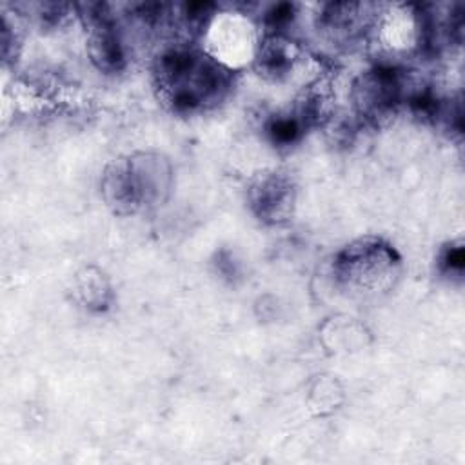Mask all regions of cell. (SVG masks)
Segmentation results:
<instances>
[{"instance_id": "cell-1", "label": "cell", "mask_w": 465, "mask_h": 465, "mask_svg": "<svg viewBox=\"0 0 465 465\" xmlns=\"http://www.w3.org/2000/svg\"><path fill=\"white\" fill-rule=\"evenodd\" d=\"M153 87L162 105L174 114H196L216 107L232 89V69L207 49L169 42L153 60Z\"/></svg>"}, {"instance_id": "cell-8", "label": "cell", "mask_w": 465, "mask_h": 465, "mask_svg": "<svg viewBox=\"0 0 465 465\" xmlns=\"http://www.w3.org/2000/svg\"><path fill=\"white\" fill-rule=\"evenodd\" d=\"M309 127L305 125V122L296 114L294 109L289 111H282V113H274L267 118L263 131L267 140L278 147V149H287L294 143H298L302 140V136L305 134Z\"/></svg>"}, {"instance_id": "cell-2", "label": "cell", "mask_w": 465, "mask_h": 465, "mask_svg": "<svg viewBox=\"0 0 465 465\" xmlns=\"http://www.w3.org/2000/svg\"><path fill=\"white\" fill-rule=\"evenodd\" d=\"M173 185L171 162L160 153L113 160L102 174V196L118 214H134L165 202Z\"/></svg>"}, {"instance_id": "cell-7", "label": "cell", "mask_w": 465, "mask_h": 465, "mask_svg": "<svg viewBox=\"0 0 465 465\" xmlns=\"http://www.w3.org/2000/svg\"><path fill=\"white\" fill-rule=\"evenodd\" d=\"M300 58L302 47L289 33L263 31L252 54V65L265 80L282 82L292 74Z\"/></svg>"}, {"instance_id": "cell-5", "label": "cell", "mask_w": 465, "mask_h": 465, "mask_svg": "<svg viewBox=\"0 0 465 465\" xmlns=\"http://www.w3.org/2000/svg\"><path fill=\"white\" fill-rule=\"evenodd\" d=\"M76 9L87 33L85 47L94 67L107 74L124 71L129 60V47L113 5L87 2L78 4Z\"/></svg>"}, {"instance_id": "cell-3", "label": "cell", "mask_w": 465, "mask_h": 465, "mask_svg": "<svg viewBox=\"0 0 465 465\" xmlns=\"http://www.w3.org/2000/svg\"><path fill=\"white\" fill-rule=\"evenodd\" d=\"M401 271L398 251L378 236H363L343 249L332 260L336 282L351 292L376 294L389 291Z\"/></svg>"}, {"instance_id": "cell-10", "label": "cell", "mask_w": 465, "mask_h": 465, "mask_svg": "<svg viewBox=\"0 0 465 465\" xmlns=\"http://www.w3.org/2000/svg\"><path fill=\"white\" fill-rule=\"evenodd\" d=\"M463 245L461 243H452L449 247L443 249L441 256H440V265L445 272H461L463 269Z\"/></svg>"}, {"instance_id": "cell-9", "label": "cell", "mask_w": 465, "mask_h": 465, "mask_svg": "<svg viewBox=\"0 0 465 465\" xmlns=\"http://www.w3.org/2000/svg\"><path fill=\"white\" fill-rule=\"evenodd\" d=\"M78 292L82 296V302L89 309L102 311V309H105L109 305L111 291H109L107 282L100 274L91 276L89 271H87V276H80Z\"/></svg>"}, {"instance_id": "cell-6", "label": "cell", "mask_w": 465, "mask_h": 465, "mask_svg": "<svg viewBox=\"0 0 465 465\" xmlns=\"http://www.w3.org/2000/svg\"><path fill=\"white\" fill-rule=\"evenodd\" d=\"M296 189L287 173L265 171L256 174L247 187V205L263 223H282L291 218Z\"/></svg>"}, {"instance_id": "cell-4", "label": "cell", "mask_w": 465, "mask_h": 465, "mask_svg": "<svg viewBox=\"0 0 465 465\" xmlns=\"http://www.w3.org/2000/svg\"><path fill=\"white\" fill-rule=\"evenodd\" d=\"M412 84L396 64L383 62L361 71L351 89L356 114L374 125L389 120L405 104Z\"/></svg>"}]
</instances>
